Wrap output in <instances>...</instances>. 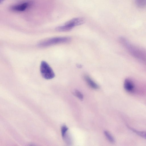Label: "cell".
I'll return each mask as SVG.
<instances>
[{
  "label": "cell",
  "instance_id": "6da1fadb",
  "mask_svg": "<svg viewBox=\"0 0 146 146\" xmlns=\"http://www.w3.org/2000/svg\"><path fill=\"white\" fill-rule=\"evenodd\" d=\"M85 22V19L84 18H75L67 22L63 25L57 27L56 30L59 32L68 31L75 27L82 24Z\"/></svg>",
  "mask_w": 146,
  "mask_h": 146
},
{
  "label": "cell",
  "instance_id": "7a4b0ae2",
  "mask_svg": "<svg viewBox=\"0 0 146 146\" xmlns=\"http://www.w3.org/2000/svg\"><path fill=\"white\" fill-rule=\"evenodd\" d=\"M120 40L134 56L139 59L146 61V53L145 51L131 45L125 39L121 38Z\"/></svg>",
  "mask_w": 146,
  "mask_h": 146
},
{
  "label": "cell",
  "instance_id": "3957f363",
  "mask_svg": "<svg viewBox=\"0 0 146 146\" xmlns=\"http://www.w3.org/2000/svg\"><path fill=\"white\" fill-rule=\"evenodd\" d=\"M71 40V38L69 37H55L42 41L38 45L40 47H46L56 44L67 43Z\"/></svg>",
  "mask_w": 146,
  "mask_h": 146
},
{
  "label": "cell",
  "instance_id": "277c9868",
  "mask_svg": "<svg viewBox=\"0 0 146 146\" xmlns=\"http://www.w3.org/2000/svg\"><path fill=\"white\" fill-rule=\"evenodd\" d=\"M40 72L42 77L44 79L49 80L53 78L55 74L49 64L44 61H42L40 67Z\"/></svg>",
  "mask_w": 146,
  "mask_h": 146
},
{
  "label": "cell",
  "instance_id": "5b68a950",
  "mask_svg": "<svg viewBox=\"0 0 146 146\" xmlns=\"http://www.w3.org/2000/svg\"><path fill=\"white\" fill-rule=\"evenodd\" d=\"M31 1H26L13 5L10 8V9L15 12H21L25 10L32 4Z\"/></svg>",
  "mask_w": 146,
  "mask_h": 146
},
{
  "label": "cell",
  "instance_id": "8992f818",
  "mask_svg": "<svg viewBox=\"0 0 146 146\" xmlns=\"http://www.w3.org/2000/svg\"><path fill=\"white\" fill-rule=\"evenodd\" d=\"M124 88L127 92L133 93L135 90V85L133 82L129 79H126L124 83Z\"/></svg>",
  "mask_w": 146,
  "mask_h": 146
},
{
  "label": "cell",
  "instance_id": "52a82bcc",
  "mask_svg": "<svg viewBox=\"0 0 146 146\" xmlns=\"http://www.w3.org/2000/svg\"><path fill=\"white\" fill-rule=\"evenodd\" d=\"M84 78L88 85L92 88L94 89L99 88L98 86L88 76L85 75Z\"/></svg>",
  "mask_w": 146,
  "mask_h": 146
},
{
  "label": "cell",
  "instance_id": "ba28073f",
  "mask_svg": "<svg viewBox=\"0 0 146 146\" xmlns=\"http://www.w3.org/2000/svg\"><path fill=\"white\" fill-rule=\"evenodd\" d=\"M127 127L132 131L139 136L146 139V131H138L127 125Z\"/></svg>",
  "mask_w": 146,
  "mask_h": 146
},
{
  "label": "cell",
  "instance_id": "9c48e42d",
  "mask_svg": "<svg viewBox=\"0 0 146 146\" xmlns=\"http://www.w3.org/2000/svg\"><path fill=\"white\" fill-rule=\"evenodd\" d=\"M136 6L140 9L146 8V0H135Z\"/></svg>",
  "mask_w": 146,
  "mask_h": 146
},
{
  "label": "cell",
  "instance_id": "30bf717a",
  "mask_svg": "<svg viewBox=\"0 0 146 146\" xmlns=\"http://www.w3.org/2000/svg\"><path fill=\"white\" fill-rule=\"evenodd\" d=\"M105 135L111 143H114L115 142V139L113 136L107 131L104 132Z\"/></svg>",
  "mask_w": 146,
  "mask_h": 146
},
{
  "label": "cell",
  "instance_id": "8fae6325",
  "mask_svg": "<svg viewBox=\"0 0 146 146\" xmlns=\"http://www.w3.org/2000/svg\"><path fill=\"white\" fill-rule=\"evenodd\" d=\"M74 93L78 98L81 100H82L83 98V96L82 94L79 91L77 90H75Z\"/></svg>",
  "mask_w": 146,
  "mask_h": 146
},
{
  "label": "cell",
  "instance_id": "7c38bea8",
  "mask_svg": "<svg viewBox=\"0 0 146 146\" xmlns=\"http://www.w3.org/2000/svg\"><path fill=\"white\" fill-rule=\"evenodd\" d=\"M68 130V128L65 125L62 126L61 128V134L62 137L67 133Z\"/></svg>",
  "mask_w": 146,
  "mask_h": 146
},
{
  "label": "cell",
  "instance_id": "4fadbf2b",
  "mask_svg": "<svg viewBox=\"0 0 146 146\" xmlns=\"http://www.w3.org/2000/svg\"><path fill=\"white\" fill-rule=\"evenodd\" d=\"M77 67H78L81 68L82 66L81 65H78Z\"/></svg>",
  "mask_w": 146,
  "mask_h": 146
}]
</instances>
